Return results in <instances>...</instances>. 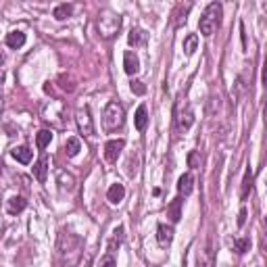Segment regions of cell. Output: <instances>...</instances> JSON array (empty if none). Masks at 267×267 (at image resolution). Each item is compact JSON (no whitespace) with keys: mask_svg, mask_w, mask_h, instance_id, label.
<instances>
[{"mask_svg":"<svg viewBox=\"0 0 267 267\" xmlns=\"http://www.w3.org/2000/svg\"><path fill=\"white\" fill-rule=\"evenodd\" d=\"M4 42H6L8 48L17 50V48H21V46L25 44V33H23V31H10V33H6Z\"/></svg>","mask_w":267,"mask_h":267,"instance_id":"2e32d148","label":"cell"},{"mask_svg":"<svg viewBox=\"0 0 267 267\" xmlns=\"http://www.w3.org/2000/svg\"><path fill=\"white\" fill-rule=\"evenodd\" d=\"M130 88H132V92H134L136 96H142V94H146V86H144V82H140V79H132Z\"/></svg>","mask_w":267,"mask_h":267,"instance_id":"f1b7e54d","label":"cell"},{"mask_svg":"<svg viewBox=\"0 0 267 267\" xmlns=\"http://www.w3.org/2000/svg\"><path fill=\"white\" fill-rule=\"evenodd\" d=\"M123 69L127 75H136L138 71H140V59L136 56L134 50H125L123 52Z\"/></svg>","mask_w":267,"mask_h":267,"instance_id":"9c48e42d","label":"cell"},{"mask_svg":"<svg viewBox=\"0 0 267 267\" xmlns=\"http://www.w3.org/2000/svg\"><path fill=\"white\" fill-rule=\"evenodd\" d=\"M173 115H176V127H178V132H186L194 123V111L190 109V104L184 102L182 98L176 104V111H173Z\"/></svg>","mask_w":267,"mask_h":267,"instance_id":"5b68a950","label":"cell"},{"mask_svg":"<svg viewBox=\"0 0 267 267\" xmlns=\"http://www.w3.org/2000/svg\"><path fill=\"white\" fill-rule=\"evenodd\" d=\"M125 148V140L117 138V140H109L104 144V161L107 163H117V157L121 155V150Z\"/></svg>","mask_w":267,"mask_h":267,"instance_id":"ba28073f","label":"cell"},{"mask_svg":"<svg viewBox=\"0 0 267 267\" xmlns=\"http://www.w3.org/2000/svg\"><path fill=\"white\" fill-rule=\"evenodd\" d=\"M84 253V240L71 230H59L56 236V257H59L63 267H75L82 259Z\"/></svg>","mask_w":267,"mask_h":267,"instance_id":"6da1fadb","label":"cell"},{"mask_svg":"<svg viewBox=\"0 0 267 267\" xmlns=\"http://www.w3.org/2000/svg\"><path fill=\"white\" fill-rule=\"evenodd\" d=\"M251 188H253V171H251V167H249V169L245 171V180H242V192H240L242 199H247L249 192H251Z\"/></svg>","mask_w":267,"mask_h":267,"instance_id":"cb8c5ba5","label":"cell"},{"mask_svg":"<svg viewBox=\"0 0 267 267\" xmlns=\"http://www.w3.org/2000/svg\"><path fill=\"white\" fill-rule=\"evenodd\" d=\"M75 119H77V127L84 136H94V121H92V115H90V107L84 104L82 109H77L75 113Z\"/></svg>","mask_w":267,"mask_h":267,"instance_id":"52a82bcc","label":"cell"},{"mask_svg":"<svg viewBox=\"0 0 267 267\" xmlns=\"http://www.w3.org/2000/svg\"><path fill=\"white\" fill-rule=\"evenodd\" d=\"M79 150H82V142H79V138H67V142H65L67 157H75Z\"/></svg>","mask_w":267,"mask_h":267,"instance_id":"7402d4cb","label":"cell"},{"mask_svg":"<svg viewBox=\"0 0 267 267\" xmlns=\"http://www.w3.org/2000/svg\"><path fill=\"white\" fill-rule=\"evenodd\" d=\"M42 121L50 123V127H54V130H63V127L67 125V107L65 102L59 100V98H52L48 100L42 107Z\"/></svg>","mask_w":267,"mask_h":267,"instance_id":"7a4b0ae2","label":"cell"},{"mask_svg":"<svg viewBox=\"0 0 267 267\" xmlns=\"http://www.w3.org/2000/svg\"><path fill=\"white\" fill-rule=\"evenodd\" d=\"M173 240V228L167 224H159L157 226V242L161 247H169Z\"/></svg>","mask_w":267,"mask_h":267,"instance_id":"30bf717a","label":"cell"},{"mask_svg":"<svg viewBox=\"0 0 267 267\" xmlns=\"http://www.w3.org/2000/svg\"><path fill=\"white\" fill-rule=\"evenodd\" d=\"M98 267H117V261H115L113 253H107V255H104V257H100V261H98Z\"/></svg>","mask_w":267,"mask_h":267,"instance_id":"f546056e","label":"cell"},{"mask_svg":"<svg viewBox=\"0 0 267 267\" xmlns=\"http://www.w3.org/2000/svg\"><path fill=\"white\" fill-rule=\"evenodd\" d=\"M107 199L113 203V205H119L123 199H125V188H123V184H113L109 192H107Z\"/></svg>","mask_w":267,"mask_h":267,"instance_id":"ac0fdd59","label":"cell"},{"mask_svg":"<svg viewBox=\"0 0 267 267\" xmlns=\"http://www.w3.org/2000/svg\"><path fill=\"white\" fill-rule=\"evenodd\" d=\"M10 157H13L15 161H19V163L27 165L31 161V157H33V153H31L29 146H15L13 150H10Z\"/></svg>","mask_w":267,"mask_h":267,"instance_id":"7c38bea8","label":"cell"},{"mask_svg":"<svg viewBox=\"0 0 267 267\" xmlns=\"http://www.w3.org/2000/svg\"><path fill=\"white\" fill-rule=\"evenodd\" d=\"M245 222H247V209H240V213H238V226L242 228V226H245Z\"/></svg>","mask_w":267,"mask_h":267,"instance_id":"1f68e13d","label":"cell"},{"mask_svg":"<svg viewBox=\"0 0 267 267\" xmlns=\"http://www.w3.org/2000/svg\"><path fill=\"white\" fill-rule=\"evenodd\" d=\"M50 142H52V132H50V130H40L38 136H36V146H38L40 150H44Z\"/></svg>","mask_w":267,"mask_h":267,"instance_id":"603a6c76","label":"cell"},{"mask_svg":"<svg viewBox=\"0 0 267 267\" xmlns=\"http://www.w3.org/2000/svg\"><path fill=\"white\" fill-rule=\"evenodd\" d=\"M121 240H123V228L119 226V228H115V232H113V238H111V242H109V253H113L115 247H119Z\"/></svg>","mask_w":267,"mask_h":267,"instance_id":"4316f807","label":"cell"},{"mask_svg":"<svg viewBox=\"0 0 267 267\" xmlns=\"http://www.w3.org/2000/svg\"><path fill=\"white\" fill-rule=\"evenodd\" d=\"M199 165H201V157H199V153H196V150H192V153L188 155V167L196 169Z\"/></svg>","mask_w":267,"mask_h":267,"instance_id":"4dcf8cb0","label":"cell"},{"mask_svg":"<svg viewBox=\"0 0 267 267\" xmlns=\"http://www.w3.org/2000/svg\"><path fill=\"white\" fill-rule=\"evenodd\" d=\"M2 61H4V59H2V54H0V63H2Z\"/></svg>","mask_w":267,"mask_h":267,"instance_id":"836d02e7","label":"cell"},{"mask_svg":"<svg viewBox=\"0 0 267 267\" xmlns=\"http://www.w3.org/2000/svg\"><path fill=\"white\" fill-rule=\"evenodd\" d=\"M196 46H199V36H196V33H190V36L184 40V52L186 54H194Z\"/></svg>","mask_w":267,"mask_h":267,"instance_id":"484cf974","label":"cell"},{"mask_svg":"<svg viewBox=\"0 0 267 267\" xmlns=\"http://www.w3.org/2000/svg\"><path fill=\"white\" fill-rule=\"evenodd\" d=\"M234 249H236L238 255H245V253L251 249V240H249V238H238V240H234Z\"/></svg>","mask_w":267,"mask_h":267,"instance_id":"83f0119b","label":"cell"},{"mask_svg":"<svg viewBox=\"0 0 267 267\" xmlns=\"http://www.w3.org/2000/svg\"><path fill=\"white\" fill-rule=\"evenodd\" d=\"M127 42H130V46H142L144 42H146V31L144 29H140V27H134L132 31H130V36H127Z\"/></svg>","mask_w":267,"mask_h":267,"instance_id":"ffe728a7","label":"cell"},{"mask_svg":"<svg viewBox=\"0 0 267 267\" xmlns=\"http://www.w3.org/2000/svg\"><path fill=\"white\" fill-rule=\"evenodd\" d=\"M56 182H59L61 190L71 192V190L75 188V178L71 176V173H67L65 169H59V171H56Z\"/></svg>","mask_w":267,"mask_h":267,"instance_id":"8fae6325","label":"cell"},{"mask_svg":"<svg viewBox=\"0 0 267 267\" xmlns=\"http://www.w3.org/2000/svg\"><path fill=\"white\" fill-rule=\"evenodd\" d=\"M182 196H178V199H173L171 203H169V207H167V217L171 219L173 224H178L180 219H182Z\"/></svg>","mask_w":267,"mask_h":267,"instance_id":"9a60e30c","label":"cell"},{"mask_svg":"<svg viewBox=\"0 0 267 267\" xmlns=\"http://www.w3.org/2000/svg\"><path fill=\"white\" fill-rule=\"evenodd\" d=\"M192 190H194V178L190 176V173H184V176H180V180H178V192H180V196H188V194H192Z\"/></svg>","mask_w":267,"mask_h":267,"instance_id":"4fadbf2b","label":"cell"},{"mask_svg":"<svg viewBox=\"0 0 267 267\" xmlns=\"http://www.w3.org/2000/svg\"><path fill=\"white\" fill-rule=\"evenodd\" d=\"M25 207H27V201L23 199V196H13V199H8V201H6V211H8L10 215L21 213Z\"/></svg>","mask_w":267,"mask_h":267,"instance_id":"e0dca14e","label":"cell"},{"mask_svg":"<svg viewBox=\"0 0 267 267\" xmlns=\"http://www.w3.org/2000/svg\"><path fill=\"white\" fill-rule=\"evenodd\" d=\"M59 86H61V90H65V92H73V90H75V79H73L71 75H67V73H61V75H59Z\"/></svg>","mask_w":267,"mask_h":267,"instance_id":"d4e9b609","label":"cell"},{"mask_svg":"<svg viewBox=\"0 0 267 267\" xmlns=\"http://www.w3.org/2000/svg\"><path fill=\"white\" fill-rule=\"evenodd\" d=\"M71 13H73V4L63 2V4H59V6H54L52 17H54L56 21H63V19H67V17H71Z\"/></svg>","mask_w":267,"mask_h":267,"instance_id":"44dd1931","label":"cell"},{"mask_svg":"<svg viewBox=\"0 0 267 267\" xmlns=\"http://www.w3.org/2000/svg\"><path fill=\"white\" fill-rule=\"evenodd\" d=\"M33 176H36V180L40 184L46 182V176H48V159L46 157H40L36 161V165H33Z\"/></svg>","mask_w":267,"mask_h":267,"instance_id":"5bb4252c","label":"cell"},{"mask_svg":"<svg viewBox=\"0 0 267 267\" xmlns=\"http://www.w3.org/2000/svg\"><path fill=\"white\" fill-rule=\"evenodd\" d=\"M134 123H136V130L138 132H144L146 130V125H148V111L144 104H140L136 111V117H134Z\"/></svg>","mask_w":267,"mask_h":267,"instance_id":"d6986e66","label":"cell"},{"mask_svg":"<svg viewBox=\"0 0 267 267\" xmlns=\"http://www.w3.org/2000/svg\"><path fill=\"white\" fill-rule=\"evenodd\" d=\"M2 82H4V71L0 69V84H2Z\"/></svg>","mask_w":267,"mask_h":267,"instance_id":"d6a6232c","label":"cell"},{"mask_svg":"<svg viewBox=\"0 0 267 267\" xmlns=\"http://www.w3.org/2000/svg\"><path fill=\"white\" fill-rule=\"evenodd\" d=\"M219 25H222V4L219 2H211L207 8H205V13L199 21V29L203 36H213V33L219 29Z\"/></svg>","mask_w":267,"mask_h":267,"instance_id":"3957f363","label":"cell"},{"mask_svg":"<svg viewBox=\"0 0 267 267\" xmlns=\"http://www.w3.org/2000/svg\"><path fill=\"white\" fill-rule=\"evenodd\" d=\"M121 27V17H115V15H109V17H100L98 19V31L102 38H113L115 33L119 31Z\"/></svg>","mask_w":267,"mask_h":267,"instance_id":"8992f818","label":"cell"},{"mask_svg":"<svg viewBox=\"0 0 267 267\" xmlns=\"http://www.w3.org/2000/svg\"><path fill=\"white\" fill-rule=\"evenodd\" d=\"M123 123H125V111L121 107V102L111 100L102 113V127L107 132H117L123 127Z\"/></svg>","mask_w":267,"mask_h":267,"instance_id":"277c9868","label":"cell"}]
</instances>
